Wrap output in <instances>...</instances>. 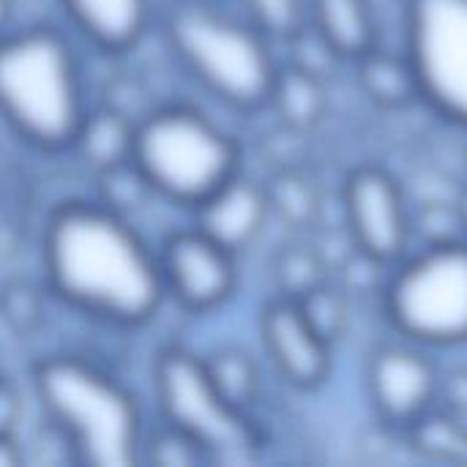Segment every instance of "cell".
<instances>
[{"label": "cell", "instance_id": "obj_12", "mask_svg": "<svg viewBox=\"0 0 467 467\" xmlns=\"http://www.w3.org/2000/svg\"><path fill=\"white\" fill-rule=\"evenodd\" d=\"M260 339L265 356L285 383L298 391L320 389L334 367V345L306 320L296 298H274L260 312Z\"/></svg>", "mask_w": 467, "mask_h": 467}, {"label": "cell", "instance_id": "obj_8", "mask_svg": "<svg viewBox=\"0 0 467 467\" xmlns=\"http://www.w3.org/2000/svg\"><path fill=\"white\" fill-rule=\"evenodd\" d=\"M405 57L419 99L467 129V0H405Z\"/></svg>", "mask_w": 467, "mask_h": 467}, {"label": "cell", "instance_id": "obj_10", "mask_svg": "<svg viewBox=\"0 0 467 467\" xmlns=\"http://www.w3.org/2000/svg\"><path fill=\"white\" fill-rule=\"evenodd\" d=\"M230 249L197 227L172 233L159 254L164 290L189 312H211L227 304L238 285V265Z\"/></svg>", "mask_w": 467, "mask_h": 467}, {"label": "cell", "instance_id": "obj_7", "mask_svg": "<svg viewBox=\"0 0 467 467\" xmlns=\"http://www.w3.org/2000/svg\"><path fill=\"white\" fill-rule=\"evenodd\" d=\"M153 386L167 424L194 438L211 465L254 462L263 446L252 416L233 408L211 383L200 356L167 348L153 361Z\"/></svg>", "mask_w": 467, "mask_h": 467}, {"label": "cell", "instance_id": "obj_5", "mask_svg": "<svg viewBox=\"0 0 467 467\" xmlns=\"http://www.w3.org/2000/svg\"><path fill=\"white\" fill-rule=\"evenodd\" d=\"M134 164L156 197L194 208L241 172L238 142L194 107H153L134 134Z\"/></svg>", "mask_w": 467, "mask_h": 467}, {"label": "cell", "instance_id": "obj_25", "mask_svg": "<svg viewBox=\"0 0 467 467\" xmlns=\"http://www.w3.org/2000/svg\"><path fill=\"white\" fill-rule=\"evenodd\" d=\"M274 279L285 298H298L326 282L320 254L309 246H287L274 260Z\"/></svg>", "mask_w": 467, "mask_h": 467}, {"label": "cell", "instance_id": "obj_23", "mask_svg": "<svg viewBox=\"0 0 467 467\" xmlns=\"http://www.w3.org/2000/svg\"><path fill=\"white\" fill-rule=\"evenodd\" d=\"M142 460L161 467H197L211 465V457L205 454V449L189 438L183 430L172 427V424H161L156 427L148 441L142 438Z\"/></svg>", "mask_w": 467, "mask_h": 467}, {"label": "cell", "instance_id": "obj_6", "mask_svg": "<svg viewBox=\"0 0 467 467\" xmlns=\"http://www.w3.org/2000/svg\"><path fill=\"white\" fill-rule=\"evenodd\" d=\"M386 315L413 345L467 342V241L427 244L402 257L386 287Z\"/></svg>", "mask_w": 467, "mask_h": 467}, {"label": "cell", "instance_id": "obj_27", "mask_svg": "<svg viewBox=\"0 0 467 467\" xmlns=\"http://www.w3.org/2000/svg\"><path fill=\"white\" fill-rule=\"evenodd\" d=\"M44 296L27 279H11L0 287V317L16 334H33L44 323Z\"/></svg>", "mask_w": 467, "mask_h": 467}, {"label": "cell", "instance_id": "obj_3", "mask_svg": "<svg viewBox=\"0 0 467 467\" xmlns=\"http://www.w3.org/2000/svg\"><path fill=\"white\" fill-rule=\"evenodd\" d=\"M85 112L79 63L63 33L38 25L0 38V118L27 145L68 150Z\"/></svg>", "mask_w": 467, "mask_h": 467}, {"label": "cell", "instance_id": "obj_31", "mask_svg": "<svg viewBox=\"0 0 467 467\" xmlns=\"http://www.w3.org/2000/svg\"><path fill=\"white\" fill-rule=\"evenodd\" d=\"M11 19V0H0V30L8 25Z\"/></svg>", "mask_w": 467, "mask_h": 467}, {"label": "cell", "instance_id": "obj_4", "mask_svg": "<svg viewBox=\"0 0 467 467\" xmlns=\"http://www.w3.org/2000/svg\"><path fill=\"white\" fill-rule=\"evenodd\" d=\"M164 36L183 68L233 109L268 107L276 77L271 38L249 19H238L205 0H175Z\"/></svg>", "mask_w": 467, "mask_h": 467}, {"label": "cell", "instance_id": "obj_30", "mask_svg": "<svg viewBox=\"0 0 467 467\" xmlns=\"http://www.w3.org/2000/svg\"><path fill=\"white\" fill-rule=\"evenodd\" d=\"M457 213H460V230H462V241H467V183L460 192V200H457Z\"/></svg>", "mask_w": 467, "mask_h": 467}, {"label": "cell", "instance_id": "obj_1", "mask_svg": "<svg viewBox=\"0 0 467 467\" xmlns=\"http://www.w3.org/2000/svg\"><path fill=\"white\" fill-rule=\"evenodd\" d=\"M49 290L68 306L112 323L142 326L164 298L159 257L129 219L101 202H63L44 227Z\"/></svg>", "mask_w": 467, "mask_h": 467}, {"label": "cell", "instance_id": "obj_24", "mask_svg": "<svg viewBox=\"0 0 467 467\" xmlns=\"http://www.w3.org/2000/svg\"><path fill=\"white\" fill-rule=\"evenodd\" d=\"M249 22L271 41H293L306 27V0H244Z\"/></svg>", "mask_w": 467, "mask_h": 467}, {"label": "cell", "instance_id": "obj_20", "mask_svg": "<svg viewBox=\"0 0 467 467\" xmlns=\"http://www.w3.org/2000/svg\"><path fill=\"white\" fill-rule=\"evenodd\" d=\"M405 435L424 460L467 465V424L449 413L432 408Z\"/></svg>", "mask_w": 467, "mask_h": 467}, {"label": "cell", "instance_id": "obj_9", "mask_svg": "<svg viewBox=\"0 0 467 467\" xmlns=\"http://www.w3.org/2000/svg\"><path fill=\"white\" fill-rule=\"evenodd\" d=\"M345 224L356 249L375 265L400 263L408 252L413 222L400 181L375 164L356 167L342 189Z\"/></svg>", "mask_w": 467, "mask_h": 467}, {"label": "cell", "instance_id": "obj_29", "mask_svg": "<svg viewBox=\"0 0 467 467\" xmlns=\"http://www.w3.org/2000/svg\"><path fill=\"white\" fill-rule=\"evenodd\" d=\"M27 462L25 446L16 441V432H0V467H22Z\"/></svg>", "mask_w": 467, "mask_h": 467}, {"label": "cell", "instance_id": "obj_11", "mask_svg": "<svg viewBox=\"0 0 467 467\" xmlns=\"http://www.w3.org/2000/svg\"><path fill=\"white\" fill-rule=\"evenodd\" d=\"M367 386L378 419L386 427L408 432L435 408L441 378L432 358L421 350L405 345H383L369 358Z\"/></svg>", "mask_w": 467, "mask_h": 467}, {"label": "cell", "instance_id": "obj_17", "mask_svg": "<svg viewBox=\"0 0 467 467\" xmlns=\"http://www.w3.org/2000/svg\"><path fill=\"white\" fill-rule=\"evenodd\" d=\"M268 107L276 112L279 123L293 131V134H306L312 131L328 109V93H326V77L301 68L296 63L279 66Z\"/></svg>", "mask_w": 467, "mask_h": 467}, {"label": "cell", "instance_id": "obj_16", "mask_svg": "<svg viewBox=\"0 0 467 467\" xmlns=\"http://www.w3.org/2000/svg\"><path fill=\"white\" fill-rule=\"evenodd\" d=\"M134 134H137V120L101 104V107L85 112L68 150H74V156L93 175H99L109 167L131 161Z\"/></svg>", "mask_w": 467, "mask_h": 467}, {"label": "cell", "instance_id": "obj_28", "mask_svg": "<svg viewBox=\"0 0 467 467\" xmlns=\"http://www.w3.org/2000/svg\"><path fill=\"white\" fill-rule=\"evenodd\" d=\"M22 413H25V408H22L19 389L0 375V432H16Z\"/></svg>", "mask_w": 467, "mask_h": 467}, {"label": "cell", "instance_id": "obj_15", "mask_svg": "<svg viewBox=\"0 0 467 467\" xmlns=\"http://www.w3.org/2000/svg\"><path fill=\"white\" fill-rule=\"evenodd\" d=\"M306 27L339 60L353 63L378 47V22L369 0H306Z\"/></svg>", "mask_w": 467, "mask_h": 467}, {"label": "cell", "instance_id": "obj_26", "mask_svg": "<svg viewBox=\"0 0 467 467\" xmlns=\"http://www.w3.org/2000/svg\"><path fill=\"white\" fill-rule=\"evenodd\" d=\"M265 192H268L271 213H279L290 224H306L317 208L309 181L296 170H279L271 178V186H265Z\"/></svg>", "mask_w": 467, "mask_h": 467}, {"label": "cell", "instance_id": "obj_13", "mask_svg": "<svg viewBox=\"0 0 467 467\" xmlns=\"http://www.w3.org/2000/svg\"><path fill=\"white\" fill-rule=\"evenodd\" d=\"M268 216L271 202L265 186L241 172L194 205V227L233 254L249 249L260 238Z\"/></svg>", "mask_w": 467, "mask_h": 467}, {"label": "cell", "instance_id": "obj_21", "mask_svg": "<svg viewBox=\"0 0 467 467\" xmlns=\"http://www.w3.org/2000/svg\"><path fill=\"white\" fill-rule=\"evenodd\" d=\"M96 192H99L96 202H101L104 208H109L112 213H118L123 219L142 213L150 205V200L156 197L153 186L148 183L142 170L134 164V159L99 172Z\"/></svg>", "mask_w": 467, "mask_h": 467}, {"label": "cell", "instance_id": "obj_18", "mask_svg": "<svg viewBox=\"0 0 467 467\" xmlns=\"http://www.w3.org/2000/svg\"><path fill=\"white\" fill-rule=\"evenodd\" d=\"M353 63H356L358 88L378 107L400 109L419 99V85H416V77L405 52L397 55V52L375 47Z\"/></svg>", "mask_w": 467, "mask_h": 467}, {"label": "cell", "instance_id": "obj_22", "mask_svg": "<svg viewBox=\"0 0 467 467\" xmlns=\"http://www.w3.org/2000/svg\"><path fill=\"white\" fill-rule=\"evenodd\" d=\"M296 304L301 306L306 320L317 328V334L326 342L337 345V339L345 337L348 323H350V306H348V298L342 290L331 287L328 282H320L312 290H306L304 296H298Z\"/></svg>", "mask_w": 467, "mask_h": 467}, {"label": "cell", "instance_id": "obj_2", "mask_svg": "<svg viewBox=\"0 0 467 467\" xmlns=\"http://www.w3.org/2000/svg\"><path fill=\"white\" fill-rule=\"evenodd\" d=\"M44 419L66 438L74 462L129 467L142 462V416L134 394L82 356H47L33 367Z\"/></svg>", "mask_w": 467, "mask_h": 467}, {"label": "cell", "instance_id": "obj_14", "mask_svg": "<svg viewBox=\"0 0 467 467\" xmlns=\"http://www.w3.org/2000/svg\"><path fill=\"white\" fill-rule=\"evenodd\" d=\"M71 25L101 52L134 49L150 25V0H60Z\"/></svg>", "mask_w": 467, "mask_h": 467}, {"label": "cell", "instance_id": "obj_19", "mask_svg": "<svg viewBox=\"0 0 467 467\" xmlns=\"http://www.w3.org/2000/svg\"><path fill=\"white\" fill-rule=\"evenodd\" d=\"M205 372L211 378V383L216 386V391L238 410L249 413L257 400H260V367L257 361L241 350V348H219L211 356L202 358Z\"/></svg>", "mask_w": 467, "mask_h": 467}]
</instances>
